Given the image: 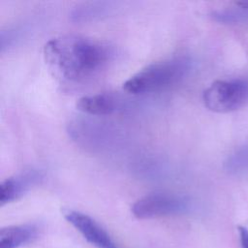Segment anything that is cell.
Returning <instances> with one entry per match:
<instances>
[{"label":"cell","mask_w":248,"mask_h":248,"mask_svg":"<svg viewBox=\"0 0 248 248\" xmlns=\"http://www.w3.org/2000/svg\"><path fill=\"white\" fill-rule=\"evenodd\" d=\"M112 55L105 42L63 36L49 40L44 46L45 61L52 75L62 81L77 82L98 73Z\"/></svg>","instance_id":"1"},{"label":"cell","mask_w":248,"mask_h":248,"mask_svg":"<svg viewBox=\"0 0 248 248\" xmlns=\"http://www.w3.org/2000/svg\"><path fill=\"white\" fill-rule=\"evenodd\" d=\"M189 69L186 56H172L143 68L124 82L123 89L134 95L158 91L182 79Z\"/></svg>","instance_id":"2"},{"label":"cell","mask_w":248,"mask_h":248,"mask_svg":"<svg viewBox=\"0 0 248 248\" xmlns=\"http://www.w3.org/2000/svg\"><path fill=\"white\" fill-rule=\"evenodd\" d=\"M204 106L211 111L226 113L242 108L248 102V81L216 80L202 94Z\"/></svg>","instance_id":"3"},{"label":"cell","mask_w":248,"mask_h":248,"mask_svg":"<svg viewBox=\"0 0 248 248\" xmlns=\"http://www.w3.org/2000/svg\"><path fill=\"white\" fill-rule=\"evenodd\" d=\"M189 201L180 195L170 193H153L139 199L132 206L134 216L139 219L172 215L184 212Z\"/></svg>","instance_id":"4"},{"label":"cell","mask_w":248,"mask_h":248,"mask_svg":"<svg viewBox=\"0 0 248 248\" xmlns=\"http://www.w3.org/2000/svg\"><path fill=\"white\" fill-rule=\"evenodd\" d=\"M63 215L88 242L96 247L118 248L105 229L90 216L73 209L64 210Z\"/></svg>","instance_id":"5"},{"label":"cell","mask_w":248,"mask_h":248,"mask_svg":"<svg viewBox=\"0 0 248 248\" xmlns=\"http://www.w3.org/2000/svg\"><path fill=\"white\" fill-rule=\"evenodd\" d=\"M43 179L42 171L29 169L11 176L0 184V204L4 205L17 200Z\"/></svg>","instance_id":"6"},{"label":"cell","mask_w":248,"mask_h":248,"mask_svg":"<svg viewBox=\"0 0 248 248\" xmlns=\"http://www.w3.org/2000/svg\"><path fill=\"white\" fill-rule=\"evenodd\" d=\"M77 108L87 115L104 116L113 113L118 108V100L111 94L100 93L84 96L78 100Z\"/></svg>","instance_id":"7"},{"label":"cell","mask_w":248,"mask_h":248,"mask_svg":"<svg viewBox=\"0 0 248 248\" xmlns=\"http://www.w3.org/2000/svg\"><path fill=\"white\" fill-rule=\"evenodd\" d=\"M39 228L34 224L15 225L0 230V248H17L36 240Z\"/></svg>","instance_id":"8"},{"label":"cell","mask_w":248,"mask_h":248,"mask_svg":"<svg viewBox=\"0 0 248 248\" xmlns=\"http://www.w3.org/2000/svg\"><path fill=\"white\" fill-rule=\"evenodd\" d=\"M109 4L105 2H90L77 6L71 12V18L76 22H86L105 16Z\"/></svg>","instance_id":"9"},{"label":"cell","mask_w":248,"mask_h":248,"mask_svg":"<svg viewBox=\"0 0 248 248\" xmlns=\"http://www.w3.org/2000/svg\"><path fill=\"white\" fill-rule=\"evenodd\" d=\"M229 172L244 173L248 172V147H244L232 154L225 163Z\"/></svg>","instance_id":"10"},{"label":"cell","mask_w":248,"mask_h":248,"mask_svg":"<svg viewBox=\"0 0 248 248\" xmlns=\"http://www.w3.org/2000/svg\"><path fill=\"white\" fill-rule=\"evenodd\" d=\"M240 248H248V229L243 226L237 227Z\"/></svg>","instance_id":"11"},{"label":"cell","mask_w":248,"mask_h":248,"mask_svg":"<svg viewBox=\"0 0 248 248\" xmlns=\"http://www.w3.org/2000/svg\"><path fill=\"white\" fill-rule=\"evenodd\" d=\"M235 6H237L239 9L248 11V0H240L235 2Z\"/></svg>","instance_id":"12"}]
</instances>
